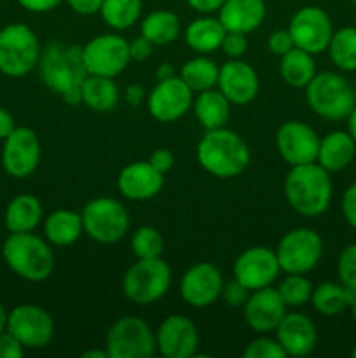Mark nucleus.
<instances>
[{"mask_svg":"<svg viewBox=\"0 0 356 358\" xmlns=\"http://www.w3.org/2000/svg\"><path fill=\"white\" fill-rule=\"evenodd\" d=\"M38 70L45 86L63 101L72 107L80 103V87L89 76L80 45L51 42L42 49Z\"/></svg>","mask_w":356,"mask_h":358,"instance_id":"1","label":"nucleus"},{"mask_svg":"<svg viewBox=\"0 0 356 358\" xmlns=\"http://www.w3.org/2000/svg\"><path fill=\"white\" fill-rule=\"evenodd\" d=\"M250 157V147L243 136L225 126L206 131L198 143L199 164L213 177H237L248 168Z\"/></svg>","mask_w":356,"mask_h":358,"instance_id":"2","label":"nucleus"},{"mask_svg":"<svg viewBox=\"0 0 356 358\" xmlns=\"http://www.w3.org/2000/svg\"><path fill=\"white\" fill-rule=\"evenodd\" d=\"M286 203L299 215L318 217L332 201L330 173L318 163L290 166L283 184Z\"/></svg>","mask_w":356,"mask_h":358,"instance_id":"3","label":"nucleus"},{"mask_svg":"<svg viewBox=\"0 0 356 358\" xmlns=\"http://www.w3.org/2000/svg\"><path fill=\"white\" fill-rule=\"evenodd\" d=\"M2 255L10 271L27 282H44L54 271V254L49 241L34 233H10Z\"/></svg>","mask_w":356,"mask_h":358,"instance_id":"4","label":"nucleus"},{"mask_svg":"<svg viewBox=\"0 0 356 358\" xmlns=\"http://www.w3.org/2000/svg\"><path fill=\"white\" fill-rule=\"evenodd\" d=\"M306 100L311 110L327 121H342L356 105V91L335 72H320L306 86Z\"/></svg>","mask_w":356,"mask_h":358,"instance_id":"5","label":"nucleus"},{"mask_svg":"<svg viewBox=\"0 0 356 358\" xmlns=\"http://www.w3.org/2000/svg\"><path fill=\"white\" fill-rule=\"evenodd\" d=\"M171 269L161 257L138 259L122 278V292L138 306H150L168 294Z\"/></svg>","mask_w":356,"mask_h":358,"instance_id":"6","label":"nucleus"},{"mask_svg":"<svg viewBox=\"0 0 356 358\" xmlns=\"http://www.w3.org/2000/svg\"><path fill=\"white\" fill-rule=\"evenodd\" d=\"M40 44L30 27L7 24L0 30V72L9 77L30 73L40 59Z\"/></svg>","mask_w":356,"mask_h":358,"instance_id":"7","label":"nucleus"},{"mask_svg":"<svg viewBox=\"0 0 356 358\" xmlns=\"http://www.w3.org/2000/svg\"><path fill=\"white\" fill-rule=\"evenodd\" d=\"M84 233L98 243H117L129 229V213L114 198L91 199L82 210Z\"/></svg>","mask_w":356,"mask_h":358,"instance_id":"8","label":"nucleus"},{"mask_svg":"<svg viewBox=\"0 0 356 358\" xmlns=\"http://www.w3.org/2000/svg\"><path fill=\"white\" fill-rule=\"evenodd\" d=\"M105 350L110 358H150L157 352L156 332L142 318L122 317L108 329Z\"/></svg>","mask_w":356,"mask_h":358,"instance_id":"9","label":"nucleus"},{"mask_svg":"<svg viewBox=\"0 0 356 358\" xmlns=\"http://www.w3.org/2000/svg\"><path fill=\"white\" fill-rule=\"evenodd\" d=\"M276 255L286 275H306L320 264L323 240L311 227H297L279 240Z\"/></svg>","mask_w":356,"mask_h":358,"instance_id":"10","label":"nucleus"},{"mask_svg":"<svg viewBox=\"0 0 356 358\" xmlns=\"http://www.w3.org/2000/svg\"><path fill=\"white\" fill-rule=\"evenodd\" d=\"M84 63L91 76L115 77L128 69L129 41L119 34H101L82 45Z\"/></svg>","mask_w":356,"mask_h":358,"instance_id":"11","label":"nucleus"},{"mask_svg":"<svg viewBox=\"0 0 356 358\" xmlns=\"http://www.w3.org/2000/svg\"><path fill=\"white\" fill-rule=\"evenodd\" d=\"M288 31L295 48L314 56L328 49L334 35V24L327 10L316 6H306L293 14L288 23Z\"/></svg>","mask_w":356,"mask_h":358,"instance_id":"12","label":"nucleus"},{"mask_svg":"<svg viewBox=\"0 0 356 358\" xmlns=\"http://www.w3.org/2000/svg\"><path fill=\"white\" fill-rule=\"evenodd\" d=\"M7 331L24 346V350L45 348L54 338V320L44 308L21 304L7 317Z\"/></svg>","mask_w":356,"mask_h":358,"instance_id":"13","label":"nucleus"},{"mask_svg":"<svg viewBox=\"0 0 356 358\" xmlns=\"http://www.w3.org/2000/svg\"><path fill=\"white\" fill-rule=\"evenodd\" d=\"M194 91L175 76L166 80H157L147 96V108L150 115L159 122H175L184 117L192 108Z\"/></svg>","mask_w":356,"mask_h":358,"instance_id":"14","label":"nucleus"},{"mask_svg":"<svg viewBox=\"0 0 356 358\" xmlns=\"http://www.w3.org/2000/svg\"><path fill=\"white\" fill-rule=\"evenodd\" d=\"M320 136L309 124L300 121H286L276 133V147L288 166L316 163Z\"/></svg>","mask_w":356,"mask_h":358,"instance_id":"15","label":"nucleus"},{"mask_svg":"<svg viewBox=\"0 0 356 358\" xmlns=\"http://www.w3.org/2000/svg\"><path fill=\"white\" fill-rule=\"evenodd\" d=\"M281 273L276 250L267 247H251L234 262V278L250 292L271 287Z\"/></svg>","mask_w":356,"mask_h":358,"instance_id":"16","label":"nucleus"},{"mask_svg":"<svg viewBox=\"0 0 356 358\" xmlns=\"http://www.w3.org/2000/svg\"><path fill=\"white\" fill-rule=\"evenodd\" d=\"M40 163V142L34 129L17 128L3 140L2 166L10 177L27 178Z\"/></svg>","mask_w":356,"mask_h":358,"instance_id":"17","label":"nucleus"},{"mask_svg":"<svg viewBox=\"0 0 356 358\" xmlns=\"http://www.w3.org/2000/svg\"><path fill=\"white\" fill-rule=\"evenodd\" d=\"M223 276L216 266L198 262L184 273L180 280V296L188 306L208 308L222 297Z\"/></svg>","mask_w":356,"mask_h":358,"instance_id":"18","label":"nucleus"},{"mask_svg":"<svg viewBox=\"0 0 356 358\" xmlns=\"http://www.w3.org/2000/svg\"><path fill=\"white\" fill-rule=\"evenodd\" d=\"M156 346L166 358L195 357L199 348L198 327L184 315H170L156 331Z\"/></svg>","mask_w":356,"mask_h":358,"instance_id":"19","label":"nucleus"},{"mask_svg":"<svg viewBox=\"0 0 356 358\" xmlns=\"http://www.w3.org/2000/svg\"><path fill=\"white\" fill-rule=\"evenodd\" d=\"M286 310L288 308L283 303L278 289L271 285L250 292L243 306V315L251 331L257 334H269L278 329L283 317L288 313Z\"/></svg>","mask_w":356,"mask_h":358,"instance_id":"20","label":"nucleus"},{"mask_svg":"<svg viewBox=\"0 0 356 358\" xmlns=\"http://www.w3.org/2000/svg\"><path fill=\"white\" fill-rule=\"evenodd\" d=\"M218 90L232 105H248L257 98L260 83L250 63L243 59H230L220 66Z\"/></svg>","mask_w":356,"mask_h":358,"instance_id":"21","label":"nucleus"},{"mask_svg":"<svg viewBox=\"0 0 356 358\" xmlns=\"http://www.w3.org/2000/svg\"><path fill=\"white\" fill-rule=\"evenodd\" d=\"M164 175L157 171L149 161H136L121 170L117 177V189L126 199L147 201L163 191Z\"/></svg>","mask_w":356,"mask_h":358,"instance_id":"22","label":"nucleus"},{"mask_svg":"<svg viewBox=\"0 0 356 358\" xmlns=\"http://www.w3.org/2000/svg\"><path fill=\"white\" fill-rule=\"evenodd\" d=\"M274 332L288 357H306L316 348V327L304 313H286Z\"/></svg>","mask_w":356,"mask_h":358,"instance_id":"23","label":"nucleus"},{"mask_svg":"<svg viewBox=\"0 0 356 358\" xmlns=\"http://www.w3.org/2000/svg\"><path fill=\"white\" fill-rule=\"evenodd\" d=\"M218 20L227 31L251 34L265 20L264 0H225L218 10Z\"/></svg>","mask_w":356,"mask_h":358,"instance_id":"24","label":"nucleus"},{"mask_svg":"<svg viewBox=\"0 0 356 358\" xmlns=\"http://www.w3.org/2000/svg\"><path fill=\"white\" fill-rule=\"evenodd\" d=\"M356 152V142L348 131H332L320 140L316 163L328 173L341 171L351 164Z\"/></svg>","mask_w":356,"mask_h":358,"instance_id":"25","label":"nucleus"},{"mask_svg":"<svg viewBox=\"0 0 356 358\" xmlns=\"http://www.w3.org/2000/svg\"><path fill=\"white\" fill-rule=\"evenodd\" d=\"M121 100V91L112 77L87 76L80 87V103L86 105L89 110L105 114L112 112Z\"/></svg>","mask_w":356,"mask_h":358,"instance_id":"26","label":"nucleus"},{"mask_svg":"<svg viewBox=\"0 0 356 358\" xmlns=\"http://www.w3.org/2000/svg\"><path fill=\"white\" fill-rule=\"evenodd\" d=\"M227 30L218 17L201 16L185 28V44L198 55H209L220 49Z\"/></svg>","mask_w":356,"mask_h":358,"instance_id":"27","label":"nucleus"},{"mask_svg":"<svg viewBox=\"0 0 356 358\" xmlns=\"http://www.w3.org/2000/svg\"><path fill=\"white\" fill-rule=\"evenodd\" d=\"M230 101L223 96L220 90H206L198 94V98L192 103L195 119L199 124L209 131V129H218L227 124L230 117Z\"/></svg>","mask_w":356,"mask_h":358,"instance_id":"28","label":"nucleus"},{"mask_svg":"<svg viewBox=\"0 0 356 358\" xmlns=\"http://www.w3.org/2000/svg\"><path fill=\"white\" fill-rule=\"evenodd\" d=\"M84 233L82 215L73 210H56L44 222V234L49 245L70 247Z\"/></svg>","mask_w":356,"mask_h":358,"instance_id":"29","label":"nucleus"},{"mask_svg":"<svg viewBox=\"0 0 356 358\" xmlns=\"http://www.w3.org/2000/svg\"><path fill=\"white\" fill-rule=\"evenodd\" d=\"M42 215L44 212L38 198L31 194H20L7 205L3 222L9 233H31L40 224Z\"/></svg>","mask_w":356,"mask_h":358,"instance_id":"30","label":"nucleus"},{"mask_svg":"<svg viewBox=\"0 0 356 358\" xmlns=\"http://www.w3.org/2000/svg\"><path fill=\"white\" fill-rule=\"evenodd\" d=\"M356 294H353L348 287L342 285L341 282H325L313 289L309 303L313 304L314 311H318L323 317H337L342 311L351 308Z\"/></svg>","mask_w":356,"mask_h":358,"instance_id":"31","label":"nucleus"},{"mask_svg":"<svg viewBox=\"0 0 356 358\" xmlns=\"http://www.w3.org/2000/svg\"><path fill=\"white\" fill-rule=\"evenodd\" d=\"M180 17L173 10H152L142 21L140 31L145 38H149L154 45H166L177 41L180 35Z\"/></svg>","mask_w":356,"mask_h":358,"instance_id":"32","label":"nucleus"},{"mask_svg":"<svg viewBox=\"0 0 356 358\" xmlns=\"http://www.w3.org/2000/svg\"><path fill=\"white\" fill-rule=\"evenodd\" d=\"M279 72L283 80L292 87H306L316 76V63L311 52L302 51L299 48H293L292 51L281 56L279 63Z\"/></svg>","mask_w":356,"mask_h":358,"instance_id":"33","label":"nucleus"},{"mask_svg":"<svg viewBox=\"0 0 356 358\" xmlns=\"http://www.w3.org/2000/svg\"><path fill=\"white\" fill-rule=\"evenodd\" d=\"M220 66L206 55H199L195 58L188 59L181 65L180 79L191 87L194 93L212 90L218 83Z\"/></svg>","mask_w":356,"mask_h":358,"instance_id":"34","label":"nucleus"},{"mask_svg":"<svg viewBox=\"0 0 356 358\" xmlns=\"http://www.w3.org/2000/svg\"><path fill=\"white\" fill-rule=\"evenodd\" d=\"M327 51L339 70L356 72V28L344 27L334 31Z\"/></svg>","mask_w":356,"mask_h":358,"instance_id":"35","label":"nucleus"},{"mask_svg":"<svg viewBox=\"0 0 356 358\" xmlns=\"http://www.w3.org/2000/svg\"><path fill=\"white\" fill-rule=\"evenodd\" d=\"M142 7V0H103L100 14L108 27L122 31L140 20Z\"/></svg>","mask_w":356,"mask_h":358,"instance_id":"36","label":"nucleus"},{"mask_svg":"<svg viewBox=\"0 0 356 358\" xmlns=\"http://www.w3.org/2000/svg\"><path fill=\"white\" fill-rule=\"evenodd\" d=\"M131 250L138 259H156L164 252V238L156 227L142 226L133 233Z\"/></svg>","mask_w":356,"mask_h":358,"instance_id":"37","label":"nucleus"},{"mask_svg":"<svg viewBox=\"0 0 356 358\" xmlns=\"http://www.w3.org/2000/svg\"><path fill=\"white\" fill-rule=\"evenodd\" d=\"M313 289V283L304 275H288L278 285V292L286 308H300L309 303Z\"/></svg>","mask_w":356,"mask_h":358,"instance_id":"38","label":"nucleus"},{"mask_svg":"<svg viewBox=\"0 0 356 358\" xmlns=\"http://www.w3.org/2000/svg\"><path fill=\"white\" fill-rule=\"evenodd\" d=\"M339 282L356 294V243L348 245L341 252L337 261Z\"/></svg>","mask_w":356,"mask_h":358,"instance_id":"39","label":"nucleus"},{"mask_svg":"<svg viewBox=\"0 0 356 358\" xmlns=\"http://www.w3.org/2000/svg\"><path fill=\"white\" fill-rule=\"evenodd\" d=\"M244 358H286V352L283 350V346L279 345L278 339L271 338H262L253 339L250 345H246L243 352Z\"/></svg>","mask_w":356,"mask_h":358,"instance_id":"40","label":"nucleus"},{"mask_svg":"<svg viewBox=\"0 0 356 358\" xmlns=\"http://www.w3.org/2000/svg\"><path fill=\"white\" fill-rule=\"evenodd\" d=\"M225 56L230 59L243 58L244 52L248 51V35L241 34V31H227L223 37L222 45H220Z\"/></svg>","mask_w":356,"mask_h":358,"instance_id":"41","label":"nucleus"},{"mask_svg":"<svg viewBox=\"0 0 356 358\" xmlns=\"http://www.w3.org/2000/svg\"><path fill=\"white\" fill-rule=\"evenodd\" d=\"M248 296H250V290H248L244 285H241L236 278L229 283H223L222 299L225 301L227 306L243 308L244 303H246Z\"/></svg>","mask_w":356,"mask_h":358,"instance_id":"42","label":"nucleus"},{"mask_svg":"<svg viewBox=\"0 0 356 358\" xmlns=\"http://www.w3.org/2000/svg\"><path fill=\"white\" fill-rule=\"evenodd\" d=\"M295 48V44H293V38L292 35H290L288 28L286 30H274L271 35H269L267 38V49L271 51V55L274 56H285L286 52L292 51V49Z\"/></svg>","mask_w":356,"mask_h":358,"instance_id":"43","label":"nucleus"},{"mask_svg":"<svg viewBox=\"0 0 356 358\" xmlns=\"http://www.w3.org/2000/svg\"><path fill=\"white\" fill-rule=\"evenodd\" d=\"M23 353L24 346L6 329L0 334V358H21Z\"/></svg>","mask_w":356,"mask_h":358,"instance_id":"44","label":"nucleus"},{"mask_svg":"<svg viewBox=\"0 0 356 358\" xmlns=\"http://www.w3.org/2000/svg\"><path fill=\"white\" fill-rule=\"evenodd\" d=\"M154 52V44L145 38L143 35L129 41V56H131V62H145L152 56Z\"/></svg>","mask_w":356,"mask_h":358,"instance_id":"45","label":"nucleus"},{"mask_svg":"<svg viewBox=\"0 0 356 358\" xmlns=\"http://www.w3.org/2000/svg\"><path fill=\"white\" fill-rule=\"evenodd\" d=\"M341 206L346 222L356 229V182L346 189L344 196H342Z\"/></svg>","mask_w":356,"mask_h":358,"instance_id":"46","label":"nucleus"},{"mask_svg":"<svg viewBox=\"0 0 356 358\" xmlns=\"http://www.w3.org/2000/svg\"><path fill=\"white\" fill-rule=\"evenodd\" d=\"M149 163L152 164L157 171H161L163 175H166L168 171L173 168L175 156L170 149H156L152 154H150Z\"/></svg>","mask_w":356,"mask_h":358,"instance_id":"47","label":"nucleus"},{"mask_svg":"<svg viewBox=\"0 0 356 358\" xmlns=\"http://www.w3.org/2000/svg\"><path fill=\"white\" fill-rule=\"evenodd\" d=\"M65 2L68 3L73 13L80 14V16H93V14L100 13L103 0H65Z\"/></svg>","mask_w":356,"mask_h":358,"instance_id":"48","label":"nucleus"},{"mask_svg":"<svg viewBox=\"0 0 356 358\" xmlns=\"http://www.w3.org/2000/svg\"><path fill=\"white\" fill-rule=\"evenodd\" d=\"M61 2L63 0H17V3L30 13H49Z\"/></svg>","mask_w":356,"mask_h":358,"instance_id":"49","label":"nucleus"},{"mask_svg":"<svg viewBox=\"0 0 356 358\" xmlns=\"http://www.w3.org/2000/svg\"><path fill=\"white\" fill-rule=\"evenodd\" d=\"M225 0H187L188 7L198 10L199 14H212L220 10Z\"/></svg>","mask_w":356,"mask_h":358,"instance_id":"50","label":"nucleus"},{"mask_svg":"<svg viewBox=\"0 0 356 358\" xmlns=\"http://www.w3.org/2000/svg\"><path fill=\"white\" fill-rule=\"evenodd\" d=\"M147 96V91L143 90V86L140 84H129L124 90V100L126 103L131 105V107H136V105L142 103Z\"/></svg>","mask_w":356,"mask_h":358,"instance_id":"51","label":"nucleus"},{"mask_svg":"<svg viewBox=\"0 0 356 358\" xmlns=\"http://www.w3.org/2000/svg\"><path fill=\"white\" fill-rule=\"evenodd\" d=\"M14 129H16V122H14V117L10 115V112L0 107V140H6Z\"/></svg>","mask_w":356,"mask_h":358,"instance_id":"52","label":"nucleus"},{"mask_svg":"<svg viewBox=\"0 0 356 358\" xmlns=\"http://www.w3.org/2000/svg\"><path fill=\"white\" fill-rule=\"evenodd\" d=\"M177 76V72H175V66L171 65V63H163V65L157 66L156 70V79L157 80H166V79H171V77Z\"/></svg>","mask_w":356,"mask_h":358,"instance_id":"53","label":"nucleus"},{"mask_svg":"<svg viewBox=\"0 0 356 358\" xmlns=\"http://www.w3.org/2000/svg\"><path fill=\"white\" fill-rule=\"evenodd\" d=\"M346 121H348V133L353 136V140L356 142V105H355V108L351 110V114L346 117Z\"/></svg>","mask_w":356,"mask_h":358,"instance_id":"54","label":"nucleus"},{"mask_svg":"<svg viewBox=\"0 0 356 358\" xmlns=\"http://www.w3.org/2000/svg\"><path fill=\"white\" fill-rule=\"evenodd\" d=\"M82 358H110L107 350H87L82 353Z\"/></svg>","mask_w":356,"mask_h":358,"instance_id":"55","label":"nucleus"},{"mask_svg":"<svg viewBox=\"0 0 356 358\" xmlns=\"http://www.w3.org/2000/svg\"><path fill=\"white\" fill-rule=\"evenodd\" d=\"M7 317H9V315H7L6 308H3L2 303H0V334L7 329Z\"/></svg>","mask_w":356,"mask_h":358,"instance_id":"56","label":"nucleus"},{"mask_svg":"<svg viewBox=\"0 0 356 358\" xmlns=\"http://www.w3.org/2000/svg\"><path fill=\"white\" fill-rule=\"evenodd\" d=\"M351 311H353V318H355V322H356V296H355V301H353V304H351Z\"/></svg>","mask_w":356,"mask_h":358,"instance_id":"57","label":"nucleus"},{"mask_svg":"<svg viewBox=\"0 0 356 358\" xmlns=\"http://www.w3.org/2000/svg\"><path fill=\"white\" fill-rule=\"evenodd\" d=\"M351 357H353V358H356V346H355V348H353V352H351Z\"/></svg>","mask_w":356,"mask_h":358,"instance_id":"58","label":"nucleus"},{"mask_svg":"<svg viewBox=\"0 0 356 358\" xmlns=\"http://www.w3.org/2000/svg\"><path fill=\"white\" fill-rule=\"evenodd\" d=\"M349 2H353V3H356V0H349Z\"/></svg>","mask_w":356,"mask_h":358,"instance_id":"59","label":"nucleus"}]
</instances>
